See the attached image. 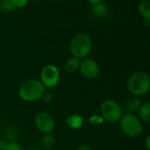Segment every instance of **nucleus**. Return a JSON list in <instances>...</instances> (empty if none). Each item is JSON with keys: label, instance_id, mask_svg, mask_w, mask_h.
Here are the masks:
<instances>
[{"label": "nucleus", "instance_id": "nucleus-1", "mask_svg": "<svg viewBox=\"0 0 150 150\" xmlns=\"http://www.w3.org/2000/svg\"><path fill=\"white\" fill-rule=\"evenodd\" d=\"M69 48L72 57L80 60L87 58L93 49L92 38L86 33H79L71 38Z\"/></svg>", "mask_w": 150, "mask_h": 150}, {"label": "nucleus", "instance_id": "nucleus-2", "mask_svg": "<svg viewBox=\"0 0 150 150\" xmlns=\"http://www.w3.org/2000/svg\"><path fill=\"white\" fill-rule=\"evenodd\" d=\"M46 88L37 79H30L23 82L18 90L20 98L28 103H34L42 99Z\"/></svg>", "mask_w": 150, "mask_h": 150}, {"label": "nucleus", "instance_id": "nucleus-3", "mask_svg": "<svg viewBox=\"0 0 150 150\" xmlns=\"http://www.w3.org/2000/svg\"><path fill=\"white\" fill-rule=\"evenodd\" d=\"M127 90L135 97L145 96L150 91V75L144 71H135L127 81Z\"/></svg>", "mask_w": 150, "mask_h": 150}, {"label": "nucleus", "instance_id": "nucleus-4", "mask_svg": "<svg viewBox=\"0 0 150 150\" xmlns=\"http://www.w3.org/2000/svg\"><path fill=\"white\" fill-rule=\"evenodd\" d=\"M119 127L125 135L131 138L139 137L143 132L141 120L132 112H127L123 115L119 121Z\"/></svg>", "mask_w": 150, "mask_h": 150}, {"label": "nucleus", "instance_id": "nucleus-5", "mask_svg": "<svg viewBox=\"0 0 150 150\" xmlns=\"http://www.w3.org/2000/svg\"><path fill=\"white\" fill-rule=\"evenodd\" d=\"M100 115L103 117L104 121L110 124H117L123 117L124 112L119 103L114 100L107 99L100 105Z\"/></svg>", "mask_w": 150, "mask_h": 150}, {"label": "nucleus", "instance_id": "nucleus-6", "mask_svg": "<svg viewBox=\"0 0 150 150\" xmlns=\"http://www.w3.org/2000/svg\"><path fill=\"white\" fill-rule=\"evenodd\" d=\"M60 71L58 67L53 64L44 65L40 72V81L46 89L56 88L60 81Z\"/></svg>", "mask_w": 150, "mask_h": 150}, {"label": "nucleus", "instance_id": "nucleus-7", "mask_svg": "<svg viewBox=\"0 0 150 150\" xmlns=\"http://www.w3.org/2000/svg\"><path fill=\"white\" fill-rule=\"evenodd\" d=\"M35 125L36 129L42 134L52 133L56 128V121L50 113L42 111L35 116Z\"/></svg>", "mask_w": 150, "mask_h": 150}, {"label": "nucleus", "instance_id": "nucleus-8", "mask_svg": "<svg viewBox=\"0 0 150 150\" xmlns=\"http://www.w3.org/2000/svg\"><path fill=\"white\" fill-rule=\"evenodd\" d=\"M79 71L84 78L88 80H94L100 73V66L95 59L87 57L81 60Z\"/></svg>", "mask_w": 150, "mask_h": 150}, {"label": "nucleus", "instance_id": "nucleus-9", "mask_svg": "<svg viewBox=\"0 0 150 150\" xmlns=\"http://www.w3.org/2000/svg\"><path fill=\"white\" fill-rule=\"evenodd\" d=\"M65 125L71 130H80L84 124V118L80 114H71L64 120Z\"/></svg>", "mask_w": 150, "mask_h": 150}, {"label": "nucleus", "instance_id": "nucleus-10", "mask_svg": "<svg viewBox=\"0 0 150 150\" xmlns=\"http://www.w3.org/2000/svg\"><path fill=\"white\" fill-rule=\"evenodd\" d=\"M80 64H81V60L74 57H70L69 58L66 59V61L64 62V71L69 73V74H74L77 71H79L80 69Z\"/></svg>", "mask_w": 150, "mask_h": 150}, {"label": "nucleus", "instance_id": "nucleus-11", "mask_svg": "<svg viewBox=\"0 0 150 150\" xmlns=\"http://www.w3.org/2000/svg\"><path fill=\"white\" fill-rule=\"evenodd\" d=\"M91 13L94 17H96L97 19H103L108 13V6L105 2L103 1L99 4L93 6V7L91 9Z\"/></svg>", "mask_w": 150, "mask_h": 150}, {"label": "nucleus", "instance_id": "nucleus-12", "mask_svg": "<svg viewBox=\"0 0 150 150\" xmlns=\"http://www.w3.org/2000/svg\"><path fill=\"white\" fill-rule=\"evenodd\" d=\"M138 10L139 14L146 21H150V1L142 0L138 6Z\"/></svg>", "mask_w": 150, "mask_h": 150}, {"label": "nucleus", "instance_id": "nucleus-13", "mask_svg": "<svg viewBox=\"0 0 150 150\" xmlns=\"http://www.w3.org/2000/svg\"><path fill=\"white\" fill-rule=\"evenodd\" d=\"M139 111V118L147 124H150V102L142 103Z\"/></svg>", "mask_w": 150, "mask_h": 150}, {"label": "nucleus", "instance_id": "nucleus-14", "mask_svg": "<svg viewBox=\"0 0 150 150\" xmlns=\"http://www.w3.org/2000/svg\"><path fill=\"white\" fill-rule=\"evenodd\" d=\"M42 144L44 148L51 149L55 146V144H56V139L52 135V133L43 134V136L42 138Z\"/></svg>", "mask_w": 150, "mask_h": 150}, {"label": "nucleus", "instance_id": "nucleus-15", "mask_svg": "<svg viewBox=\"0 0 150 150\" xmlns=\"http://www.w3.org/2000/svg\"><path fill=\"white\" fill-rule=\"evenodd\" d=\"M141 102L139 98L137 97H132L131 99H129L126 103H125V106H126V109L132 112V111H136V110H139L140 106H141Z\"/></svg>", "mask_w": 150, "mask_h": 150}, {"label": "nucleus", "instance_id": "nucleus-16", "mask_svg": "<svg viewBox=\"0 0 150 150\" xmlns=\"http://www.w3.org/2000/svg\"><path fill=\"white\" fill-rule=\"evenodd\" d=\"M15 9L13 0H0V11L3 13H11Z\"/></svg>", "mask_w": 150, "mask_h": 150}, {"label": "nucleus", "instance_id": "nucleus-17", "mask_svg": "<svg viewBox=\"0 0 150 150\" xmlns=\"http://www.w3.org/2000/svg\"><path fill=\"white\" fill-rule=\"evenodd\" d=\"M88 122L92 125H103L105 121L100 114H94L88 118Z\"/></svg>", "mask_w": 150, "mask_h": 150}, {"label": "nucleus", "instance_id": "nucleus-18", "mask_svg": "<svg viewBox=\"0 0 150 150\" xmlns=\"http://www.w3.org/2000/svg\"><path fill=\"white\" fill-rule=\"evenodd\" d=\"M2 150H23L20 143L16 141H7Z\"/></svg>", "mask_w": 150, "mask_h": 150}, {"label": "nucleus", "instance_id": "nucleus-19", "mask_svg": "<svg viewBox=\"0 0 150 150\" xmlns=\"http://www.w3.org/2000/svg\"><path fill=\"white\" fill-rule=\"evenodd\" d=\"M15 8H24L27 6L28 0H13Z\"/></svg>", "mask_w": 150, "mask_h": 150}, {"label": "nucleus", "instance_id": "nucleus-20", "mask_svg": "<svg viewBox=\"0 0 150 150\" xmlns=\"http://www.w3.org/2000/svg\"><path fill=\"white\" fill-rule=\"evenodd\" d=\"M52 99H53V96L49 91H46L42 97V100H43V102H45V103H50L52 101Z\"/></svg>", "mask_w": 150, "mask_h": 150}, {"label": "nucleus", "instance_id": "nucleus-21", "mask_svg": "<svg viewBox=\"0 0 150 150\" xmlns=\"http://www.w3.org/2000/svg\"><path fill=\"white\" fill-rule=\"evenodd\" d=\"M75 150H93V148L87 144H81L76 147Z\"/></svg>", "mask_w": 150, "mask_h": 150}, {"label": "nucleus", "instance_id": "nucleus-22", "mask_svg": "<svg viewBox=\"0 0 150 150\" xmlns=\"http://www.w3.org/2000/svg\"><path fill=\"white\" fill-rule=\"evenodd\" d=\"M145 146L147 150H150V134L146 137V139L145 140Z\"/></svg>", "mask_w": 150, "mask_h": 150}, {"label": "nucleus", "instance_id": "nucleus-23", "mask_svg": "<svg viewBox=\"0 0 150 150\" xmlns=\"http://www.w3.org/2000/svg\"><path fill=\"white\" fill-rule=\"evenodd\" d=\"M87 1H88L89 4H91V5L95 6V5H96V4H99V3L103 2V0H87Z\"/></svg>", "mask_w": 150, "mask_h": 150}, {"label": "nucleus", "instance_id": "nucleus-24", "mask_svg": "<svg viewBox=\"0 0 150 150\" xmlns=\"http://www.w3.org/2000/svg\"><path fill=\"white\" fill-rule=\"evenodd\" d=\"M31 1H41V0H31Z\"/></svg>", "mask_w": 150, "mask_h": 150}, {"label": "nucleus", "instance_id": "nucleus-25", "mask_svg": "<svg viewBox=\"0 0 150 150\" xmlns=\"http://www.w3.org/2000/svg\"><path fill=\"white\" fill-rule=\"evenodd\" d=\"M104 150H107V149H104Z\"/></svg>", "mask_w": 150, "mask_h": 150}, {"label": "nucleus", "instance_id": "nucleus-26", "mask_svg": "<svg viewBox=\"0 0 150 150\" xmlns=\"http://www.w3.org/2000/svg\"><path fill=\"white\" fill-rule=\"evenodd\" d=\"M148 1H150V0H148Z\"/></svg>", "mask_w": 150, "mask_h": 150}]
</instances>
